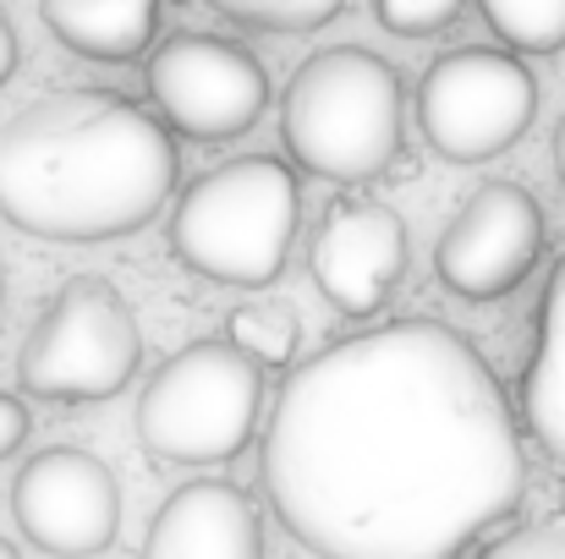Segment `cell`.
I'll return each instance as SVG.
<instances>
[{"mask_svg":"<svg viewBox=\"0 0 565 559\" xmlns=\"http://www.w3.org/2000/svg\"><path fill=\"white\" fill-rule=\"evenodd\" d=\"M220 17L242 22V28H264V33H313L330 17H341L347 0H209Z\"/></svg>","mask_w":565,"mask_h":559,"instance_id":"17","label":"cell"},{"mask_svg":"<svg viewBox=\"0 0 565 559\" xmlns=\"http://www.w3.org/2000/svg\"><path fill=\"white\" fill-rule=\"evenodd\" d=\"M313 286L347 319H369L406 275V219L379 197H335L308 247Z\"/></svg>","mask_w":565,"mask_h":559,"instance_id":"11","label":"cell"},{"mask_svg":"<svg viewBox=\"0 0 565 559\" xmlns=\"http://www.w3.org/2000/svg\"><path fill=\"white\" fill-rule=\"evenodd\" d=\"M264 494L319 559H461L522 505L505 384L439 319H395L308 357L275 395Z\"/></svg>","mask_w":565,"mask_h":559,"instance_id":"1","label":"cell"},{"mask_svg":"<svg viewBox=\"0 0 565 559\" xmlns=\"http://www.w3.org/2000/svg\"><path fill=\"white\" fill-rule=\"evenodd\" d=\"M149 94L177 132L198 143H220L242 138L264 116L269 77L253 50L220 33H177L149 61Z\"/></svg>","mask_w":565,"mask_h":559,"instance_id":"8","label":"cell"},{"mask_svg":"<svg viewBox=\"0 0 565 559\" xmlns=\"http://www.w3.org/2000/svg\"><path fill=\"white\" fill-rule=\"evenodd\" d=\"M0 302H6V280H0Z\"/></svg>","mask_w":565,"mask_h":559,"instance_id":"24","label":"cell"},{"mask_svg":"<svg viewBox=\"0 0 565 559\" xmlns=\"http://www.w3.org/2000/svg\"><path fill=\"white\" fill-rule=\"evenodd\" d=\"M461 6L467 0H374L379 22L390 33H401V39H428V33L450 28L461 17Z\"/></svg>","mask_w":565,"mask_h":559,"instance_id":"18","label":"cell"},{"mask_svg":"<svg viewBox=\"0 0 565 559\" xmlns=\"http://www.w3.org/2000/svg\"><path fill=\"white\" fill-rule=\"evenodd\" d=\"M539 116L533 72L505 50H450L423 72L417 88V127L428 149L450 165H483L527 138Z\"/></svg>","mask_w":565,"mask_h":559,"instance_id":"7","label":"cell"},{"mask_svg":"<svg viewBox=\"0 0 565 559\" xmlns=\"http://www.w3.org/2000/svg\"><path fill=\"white\" fill-rule=\"evenodd\" d=\"M264 411V363L247 357L231 335L192 341L143 384L138 439L160 461L220 466L247 450Z\"/></svg>","mask_w":565,"mask_h":559,"instance_id":"5","label":"cell"},{"mask_svg":"<svg viewBox=\"0 0 565 559\" xmlns=\"http://www.w3.org/2000/svg\"><path fill=\"white\" fill-rule=\"evenodd\" d=\"M522 400H527V428L539 433L544 455L565 472V258L550 275V291H544L539 341H533Z\"/></svg>","mask_w":565,"mask_h":559,"instance_id":"14","label":"cell"},{"mask_svg":"<svg viewBox=\"0 0 565 559\" xmlns=\"http://www.w3.org/2000/svg\"><path fill=\"white\" fill-rule=\"evenodd\" d=\"M478 559H565V527H516L483 544Z\"/></svg>","mask_w":565,"mask_h":559,"instance_id":"19","label":"cell"},{"mask_svg":"<svg viewBox=\"0 0 565 559\" xmlns=\"http://www.w3.org/2000/svg\"><path fill=\"white\" fill-rule=\"evenodd\" d=\"M171 121L110 88L44 94L0 127V214L39 241L143 230L177 186Z\"/></svg>","mask_w":565,"mask_h":559,"instance_id":"2","label":"cell"},{"mask_svg":"<svg viewBox=\"0 0 565 559\" xmlns=\"http://www.w3.org/2000/svg\"><path fill=\"white\" fill-rule=\"evenodd\" d=\"M280 138L291 160L324 182H374L401 160L406 138L401 72L363 44L308 55L286 83Z\"/></svg>","mask_w":565,"mask_h":559,"instance_id":"3","label":"cell"},{"mask_svg":"<svg viewBox=\"0 0 565 559\" xmlns=\"http://www.w3.org/2000/svg\"><path fill=\"white\" fill-rule=\"evenodd\" d=\"M44 28L83 61H138L154 44L160 0H39Z\"/></svg>","mask_w":565,"mask_h":559,"instance_id":"13","label":"cell"},{"mask_svg":"<svg viewBox=\"0 0 565 559\" xmlns=\"http://www.w3.org/2000/svg\"><path fill=\"white\" fill-rule=\"evenodd\" d=\"M0 559H22V555H17V549H11V544H6V538H0Z\"/></svg>","mask_w":565,"mask_h":559,"instance_id":"23","label":"cell"},{"mask_svg":"<svg viewBox=\"0 0 565 559\" xmlns=\"http://www.w3.org/2000/svg\"><path fill=\"white\" fill-rule=\"evenodd\" d=\"M478 11L522 55H555L565 44V0H478Z\"/></svg>","mask_w":565,"mask_h":559,"instance_id":"15","label":"cell"},{"mask_svg":"<svg viewBox=\"0 0 565 559\" xmlns=\"http://www.w3.org/2000/svg\"><path fill=\"white\" fill-rule=\"evenodd\" d=\"M138 363H143V335L127 297L99 275H77L50 297V308L28 330L17 352V384L39 400H66V406L110 400L132 384Z\"/></svg>","mask_w":565,"mask_h":559,"instance_id":"6","label":"cell"},{"mask_svg":"<svg viewBox=\"0 0 565 559\" xmlns=\"http://www.w3.org/2000/svg\"><path fill=\"white\" fill-rule=\"evenodd\" d=\"M297 214H302L297 171L275 154H242L203 171L177 197L171 252L214 286L264 291L286 269V252L297 241Z\"/></svg>","mask_w":565,"mask_h":559,"instance_id":"4","label":"cell"},{"mask_svg":"<svg viewBox=\"0 0 565 559\" xmlns=\"http://www.w3.org/2000/svg\"><path fill=\"white\" fill-rule=\"evenodd\" d=\"M544 258V208L527 186H478L434 247V275L461 302L511 297Z\"/></svg>","mask_w":565,"mask_h":559,"instance_id":"9","label":"cell"},{"mask_svg":"<svg viewBox=\"0 0 565 559\" xmlns=\"http://www.w3.org/2000/svg\"><path fill=\"white\" fill-rule=\"evenodd\" d=\"M17 533L55 559L105 555L121 533V488L116 472L72 444L39 450L11 483Z\"/></svg>","mask_w":565,"mask_h":559,"instance_id":"10","label":"cell"},{"mask_svg":"<svg viewBox=\"0 0 565 559\" xmlns=\"http://www.w3.org/2000/svg\"><path fill=\"white\" fill-rule=\"evenodd\" d=\"M143 559H264V522L231 483H188L149 522Z\"/></svg>","mask_w":565,"mask_h":559,"instance_id":"12","label":"cell"},{"mask_svg":"<svg viewBox=\"0 0 565 559\" xmlns=\"http://www.w3.org/2000/svg\"><path fill=\"white\" fill-rule=\"evenodd\" d=\"M28 428H33V422H28V406H22L17 395H6V389H0V461L22 450Z\"/></svg>","mask_w":565,"mask_h":559,"instance_id":"20","label":"cell"},{"mask_svg":"<svg viewBox=\"0 0 565 559\" xmlns=\"http://www.w3.org/2000/svg\"><path fill=\"white\" fill-rule=\"evenodd\" d=\"M555 171H561V186H565V116H561V127H555Z\"/></svg>","mask_w":565,"mask_h":559,"instance_id":"22","label":"cell"},{"mask_svg":"<svg viewBox=\"0 0 565 559\" xmlns=\"http://www.w3.org/2000/svg\"><path fill=\"white\" fill-rule=\"evenodd\" d=\"M225 335H231L247 357H258L264 368H286V363L297 357L302 324H297V313H291L286 302H242V308L231 313Z\"/></svg>","mask_w":565,"mask_h":559,"instance_id":"16","label":"cell"},{"mask_svg":"<svg viewBox=\"0 0 565 559\" xmlns=\"http://www.w3.org/2000/svg\"><path fill=\"white\" fill-rule=\"evenodd\" d=\"M11 72H17V28L0 11V83H11Z\"/></svg>","mask_w":565,"mask_h":559,"instance_id":"21","label":"cell"}]
</instances>
